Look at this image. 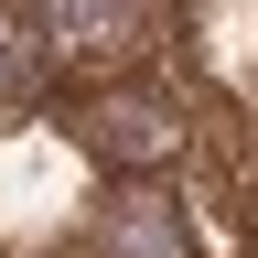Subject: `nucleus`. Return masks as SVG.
I'll use <instances>...</instances> for the list:
<instances>
[{
    "label": "nucleus",
    "instance_id": "39448f33",
    "mask_svg": "<svg viewBox=\"0 0 258 258\" xmlns=\"http://www.w3.org/2000/svg\"><path fill=\"white\" fill-rule=\"evenodd\" d=\"M237 258H247V247H237Z\"/></svg>",
    "mask_w": 258,
    "mask_h": 258
},
{
    "label": "nucleus",
    "instance_id": "20e7f679",
    "mask_svg": "<svg viewBox=\"0 0 258 258\" xmlns=\"http://www.w3.org/2000/svg\"><path fill=\"white\" fill-rule=\"evenodd\" d=\"M43 76H54V64H43V43H32V11L0 0V118H22L32 97H43Z\"/></svg>",
    "mask_w": 258,
    "mask_h": 258
},
{
    "label": "nucleus",
    "instance_id": "7ed1b4c3",
    "mask_svg": "<svg viewBox=\"0 0 258 258\" xmlns=\"http://www.w3.org/2000/svg\"><path fill=\"white\" fill-rule=\"evenodd\" d=\"M97 258H194V226L172 215V194H161V172H129L118 194H97Z\"/></svg>",
    "mask_w": 258,
    "mask_h": 258
},
{
    "label": "nucleus",
    "instance_id": "f257e3e1",
    "mask_svg": "<svg viewBox=\"0 0 258 258\" xmlns=\"http://www.w3.org/2000/svg\"><path fill=\"white\" fill-rule=\"evenodd\" d=\"M76 151L108 161V172H172V161L194 151V108L161 97L140 64H129V76H86V97H76Z\"/></svg>",
    "mask_w": 258,
    "mask_h": 258
},
{
    "label": "nucleus",
    "instance_id": "f03ea898",
    "mask_svg": "<svg viewBox=\"0 0 258 258\" xmlns=\"http://www.w3.org/2000/svg\"><path fill=\"white\" fill-rule=\"evenodd\" d=\"M32 11V43H43L54 76H129V64H151L161 43V0H22Z\"/></svg>",
    "mask_w": 258,
    "mask_h": 258
}]
</instances>
